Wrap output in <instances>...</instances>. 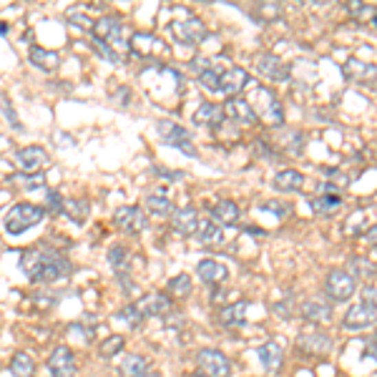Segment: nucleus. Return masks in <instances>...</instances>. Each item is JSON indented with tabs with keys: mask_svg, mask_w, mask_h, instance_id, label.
Listing matches in <instances>:
<instances>
[{
	"mask_svg": "<svg viewBox=\"0 0 377 377\" xmlns=\"http://www.w3.org/2000/svg\"><path fill=\"white\" fill-rule=\"evenodd\" d=\"M279 13H282V8L277 6V3H264V6H257V10H254V15L259 21H274Z\"/></svg>",
	"mask_w": 377,
	"mask_h": 377,
	"instance_id": "39",
	"label": "nucleus"
},
{
	"mask_svg": "<svg viewBox=\"0 0 377 377\" xmlns=\"http://www.w3.org/2000/svg\"><path fill=\"white\" fill-rule=\"evenodd\" d=\"M372 28H377V13H375V18H372Z\"/></svg>",
	"mask_w": 377,
	"mask_h": 377,
	"instance_id": "49",
	"label": "nucleus"
},
{
	"mask_svg": "<svg viewBox=\"0 0 377 377\" xmlns=\"http://www.w3.org/2000/svg\"><path fill=\"white\" fill-rule=\"evenodd\" d=\"M196 274H199V279L206 284H219L229 277V269L217 259H202L199 261V267H196Z\"/></svg>",
	"mask_w": 377,
	"mask_h": 377,
	"instance_id": "19",
	"label": "nucleus"
},
{
	"mask_svg": "<svg viewBox=\"0 0 377 377\" xmlns=\"http://www.w3.org/2000/svg\"><path fill=\"white\" fill-rule=\"evenodd\" d=\"M302 184H305V176L299 174V171H294V169H287V171H279V174L274 176L272 186H274L277 191H282V194H292V191H299Z\"/></svg>",
	"mask_w": 377,
	"mask_h": 377,
	"instance_id": "28",
	"label": "nucleus"
},
{
	"mask_svg": "<svg viewBox=\"0 0 377 377\" xmlns=\"http://www.w3.org/2000/svg\"><path fill=\"white\" fill-rule=\"evenodd\" d=\"M114 319H126V325H129V327H138L144 317H141V312L136 310V305H126L124 310H121V312H118Z\"/></svg>",
	"mask_w": 377,
	"mask_h": 377,
	"instance_id": "38",
	"label": "nucleus"
},
{
	"mask_svg": "<svg viewBox=\"0 0 377 377\" xmlns=\"http://www.w3.org/2000/svg\"><path fill=\"white\" fill-rule=\"evenodd\" d=\"M30 63L41 68V71L51 73L61 65V56L56 51H48V48H41V45H33L30 48Z\"/></svg>",
	"mask_w": 377,
	"mask_h": 377,
	"instance_id": "26",
	"label": "nucleus"
},
{
	"mask_svg": "<svg viewBox=\"0 0 377 377\" xmlns=\"http://www.w3.org/2000/svg\"><path fill=\"white\" fill-rule=\"evenodd\" d=\"M10 372L13 377H33L36 375V363L28 352H15L13 360H10Z\"/></svg>",
	"mask_w": 377,
	"mask_h": 377,
	"instance_id": "30",
	"label": "nucleus"
},
{
	"mask_svg": "<svg viewBox=\"0 0 377 377\" xmlns=\"http://www.w3.org/2000/svg\"><path fill=\"white\" fill-rule=\"evenodd\" d=\"M302 317L310 319V322H317V325H325L332 319V307L325 305L322 299H307L302 305Z\"/></svg>",
	"mask_w": 377,
	"mask_h": 377,
	"instance_id": "27",
	"label": "nucleus"
},
{
	"mask_svg": "<svg viewBox=\"0 0 377 377\" xmlns=\"http://www.w3.org/2000/svg\"><path fill=\"white\" fill-rule=\"evenodd\" d=\"M257 355H259V363L264 365L267 372H277L284 363V349L279 342H264Z\"/></svg>",
	"mask_w": 377,
	"mask_h": 377,
	"instance_id": "21",
	"label": "nucleus"
},
{
	"mask_svg": "<svg viewBox=\"0 0 377 377\" xmlns=\"http://www.w3.org/2000/svg\"><path fill=\"white\" fill-rule=\"evenodd\" d=\"M171 226H174V232L182 234V237H191V234H196V229H199V214H196L194 206H186V209L176 211Z\"/></svg>",
	"mask_w": 377,
	"mask_h": 377,
	"instance_id": "23",
	"label": "nucleus"
},
{
	"mask_svg": "<svg viewBox=\"0 0 377 377\" xmlns=\"http://www.w3.org/2000/svg\"><path fill=\"white\" fill-rule=\"evenodd\" d=\"M114 224H116L121 232L136 237V234L146 232L149 219H146V214L138 209V206H121V209H116V214H114Z\"/></svg>",
	"mask_w": 377,
	"mask_h": 377,
	"instance_id": "9",
	"label": "nucleus"
},
{
	"mask_svg": "<svg viewBox=\"0 0 377 377\" xmlns=\"http://www.w3.org/2000/svg\"><path fill=\"white\" fill-rule=\"evenodd\" d=\"M146 377H159V375H146Z\"/></svg>",
	"mask_w": 377,
	"mask_h": 377,
	"instance_id": "50",
	"label": "nucleus"
},
{
	"mask_svg": "<svg viewBox=\"0 0 377 377\" xmlns=\"http://www.w3.org/2000/svg\"><path fill=\"white\" fill-rule=\"evenodd\" d=\"M247 83H249V76L244 68H229L226 73H222V86H219V91L234 96V94H239Z\"/></svg>",
	"mask_w": 377,
	"mask_h": 377,
	"instance_id": "25",
	"label": "nucleus"
},
{
	"mask_svg": "<svg viewBox=\"0 0 377 377\" xmlns=\"http://www.w3.org/2000/svg\"><path fill=\"white\" fill-rule=\"evenodd\" d=\"M21 269L33 282H56L71 274V261L51 247H36L23 252Z\"/></svg>",
	"mask_w": 377,
	"mask_h": 377,
	"instance_id": "1",
	"label": "nucleus"
},
{
	"mask_svg": "<svg viewBox=\"0 0 377 377\" xmlns=\"http://www.w3.org/2000/svg\"><path fill=\"white\" fill-rule=\"evenodd\" d=\"M224 116H229L232 121L244 124V126L257 121V114H254V109L249 106V101H244V98H229L224 106Z\"/></svg>",
	"mask_w": 377,
	"mask_h": 377,
	"instance_id": "17",
	"label": "nucleus"
},
{
	"mask_svg": "<svg viewBox=\"0 0 377 377\" xmlns=\"http://www.w3.org/2000/svg\"><path fill=\"white\" fill-rule=\"evenodd\" d=\"M118 372H121V377H146L149 375V365H146L144 357L129 355L124 363H121Z\"/></svg>",
	"mask_w": 377,
	"mask_h": 377,
	"instance_id": "31",
	"label": "nucleus"
},
{
	"mask_svg": "<svg viewBox=\"0 0 377 377\" xmlns=\"http://www.w3.org/2000/svg\"><path fill=\"white\" fill-rule=\"evenodd\" d=\"M171 36L182 45H196L209 36V30H206V25L199 18H186V21L171 23Z\"/></svg>",
	"mask_w": 377,
	"mask_h": 377,
	"instance_id": "8",
	"label": "nucleus"
},
{
	"mask_svg": "<svg viewBox=\"0 0 377 377\" xmlns=\"http://www.w3.org/2000/svg\"><path fill=\"white\" fill-rule=\"evenodd\" d=\"M45 211L38 204H15L13 209L6 214V232L18 237V234L28 232L36 224H41Z\"/></svg>",
	"mask_w": 377,
	"mask_h": 377,
	"instance_id": "3",
	"label": "nucleus"
},
{
	"mask_svg": "<svg viewBox=\"0 0 377 377\" xmlns=\"http://www.w3.org/2000/svg\"><path fill=\"white\" fill-rule=\"evenodd\" d=\"M363 302L365 305H370V307H375L377 310V284L372 282V284H365L363 287Z\"/></svg>",
	"mask_w": 377,
	"mask_h": 377,
	"instance_id": "45",
	"label": "nucleus"
},
{
	"mask_svg": "<svg viewBox=\"0 0 377 377\" xmlns=\"http://www.w3.org/2000/svg\"><path fill=\"white\" fill-rule=\"evenodd\" d=\"M257 71H259L261 76H267L269 80L290 78V68H287V63H282V61L277 58V56H272V53H261V56H257Z\"/></svg>",
	"mask_w": 377,
	"mask_h": 377,
	"instance_id": "15",
	"label": "nucleus"
},
{
	"mask_svg": "<svg viewBox=\"0 0 377 377\" xmlns=\"http://www.w3.org/2000/svg\"><path fill=\"white\" fill-rule=\"evenodd\" d=\"M261 211H274V214H287V206H279V202H269L261 206Z\"/></svg>",
	"mask_w": 377,
	"mask_h": 377,
	"instance_id": "47",
	"label": "nucleus"
},
{
	"mask_svg": "<svg viewBox=\"0 0 377 377\" xmlns=\"http://www.w3.org/2000/svg\"><path fill=\"white\" fill-rule=\"evenodd\" d=\"M239 214L241 211H239V206H237V202L222 199V202L211 204V219H214L219 226H237Z\"/></svg>",
	"mask_w": 377,
	"mask_h": 377,
	"instance_id": "16",
	"label": "nucleus"
},
{
	"mask_svg": "<svg viewBox=\"0 0 377 377\" xmlns=\"http://www.w3.org/2000/svg\"><path fill=\"white\" fill-rule=\"evenodd\" d=\"M247 310L249 302H234L219 310V322L222 327H244L247 325Z\"/></svg>",
	"mask_w": 377,
	"mask_h": 377,
	"instance_id": "20",
	"label": "nucleus"
},
{
	"mask_svg": "<svg viewBox=\"0 0 377 377\" xmlns=\"http://www.w3.org/2000/svg\"><path fill=\"white\" fill-rule=\"evenodd\" d=\"M94 33H96V41L116 48V43H121V21L114 18V15H103L101 21H96Z\"/></svg>",
	"mask_w": 377,
	"mask_h": 377,
	"instance_id": "14",
	"label": "nucleus"
},
{
	"mask_svg": "<svg viewBox=\"0 0 377 377\" xmlns=\"http://www.w3.org/2000/svg\"><path fill=\"white\" fill-rule=\"evenodd\" d=\"M199 80H202L204 88H209V91H219V86H222V76L217 73V68H209V71L199 73Z\"/></svg>",
	"mask_w": 377,
	"mask_h": 377,
	"instance_id": "40",
	"label": "nucleus"
},
{
	"mask_svg": "<svg viewBox=\"0 0 377 377\" xmlns=\"http://www.w3.org/2000/svg\"><path fill=\"white\" fill-rule=\"evenodd\" d=\"M63 199H61L58 191H48V206H51V211H56V214H61L63 211Z\"/></svg>",
	"mask_w": 377,
	"mask_h": 377,
	"instance_id": "46",
	"label": "nucleus"
},
{
	"mask_svg": "<svg viewBox=\"0 0 377 377\" xmlns=\"http://www.w3.org/2000/svg\"><path fill=\"white\" fill-rule=\"evenodd\" d=\"M94 48H96V51H98V53H101L103 58H109L111 63H121V56H118L116 51H111V48H109V43H101V41H96V45H94Z\"/></svg>",
	"mask_w": 377,
	"mask_h": 377,
	"instance_id": "44",
	"label": "nucleus"
},
{
	"mask_svg": "<svg viewBox=\"0 0 377 377\" xmlns=\"http://www.w3.org/2000/svg\"><path fill=\"white\" fill-rule=\"evenodd\" d=\"M196 241L202 247H219L224 241V229L214 222V219H206V222H199V229H196Z\"/></svg>",
	"mask_w": 377,
	"mask_h": 377,
	"instance_id": "18",
	"label": "nucleus"
},
{
	"mask_svg": "<svg viewBox=\"0 0 377 377\" xmlns=\"http://www.w3.org/2000/svg\"><path fill=\"white\" fill-rule=\"evenodd\" d=\"M109 261H111V267H114V272H116V274H124V267H126V252H124V247L114 244V247L109 249Z\"/></svg>",
	"mask_w": 377,
	"mask_h": 377,
	"instance_id": "35",
	"label": "nucleus"
},
{
	"mask_svg": "<svg viewBox=\"0 0 377 377\" xmlns=\"http://www.w3.org/2000/svg\"><path fill=\"white\" fill-rule=\"evenodd\" d=\"M121 349H124V337L116 334V337H109V340L103 342L101 347H98V352H101V357H114Z\"/></svg>",
	"mask_w": 377,
	"mask_h": 377,
	"instance_id": "37",
	"label": "nucleus"
},
{
	"mask_svg": "<svg viewBox=\"0 0 377 377\" xmlns=\"http://www.w3.org/2000/svg\"><path fill=\"white\" fill-rule=\"evenodd\" d=\"M169 292L174 294L176 299H184L191 294V277L188 274H176L171 282H169Z\"/></svg>",
	"mask_w": 377,
	"mask_h": 377,
	"instance_id": "34",
	"label": "nucleus"
},
{
	"mask_svg": "<svg viewBox=\"0 0 377 377\" xmlns=\"http://www.w3.org/2000/svg\"><path fill=\"white\" fill-rule=\"evenodd\" d=\"M249 106L254 109V114H257V118H261L267 126H282L284 124V114H282V103H279V98H277L269 88L264 86H257L249 94Z\"/></svg>",
	"mask_w": 377,
	"mask_h": 377,
	"instance_id": "2",
	"label": "nucleus"
},
{
	"mask_svg": "<svg viewBox=\"0 0 377 377\" xmlns=\"http://www.w3.org/2000/svg\"><path fill=\"white\" fill-rule=\"evenodd\" d=\"M194 124H199V126H219L222 121H224V109L219 106V103H202L199 109L194 111Z\"/></svg>",
	"mask_w": 377,
	"mask_h": 377,
	"instance_id": "24",
	"label": "nucleus"
},
{
	"mask_svg": "<svg viewBox=\"0 0 377 377\" xmlns=\"http://www.w3.org/2000/svg\"><path fill=\"white\" fill-rule=\"evenodd\" d=\"M297 349L302 355L310 357H325L332 352V337H327L322 332H310V334H299Z\"/></svg>",
	"mask_w": 377,
	"mask_h": 377,
	"instance_id": "12",
	"label": "nucleus"
},
{
	"mask_svg": "<svg viewBox=\"0 0 377 377\" xmlns=\"http://www.w3.org/2000/svg\"><path fill=\"white\" fill-rule=\"evenodd\" d=\"M365 264H367V261L365 259H352L349 261V267H352V277H363V274H367V277H372L375 274V267H365Z\"/></svg>",
	"mask_w": 377,
	"mask_h": 377,
	"instance_id": "43",
	"label": "nucleus"
},
{
	"mask_svg": "<svg viewBox=\"0 0 377 377\" xmlns=\"http://www.w3.org/2000/svg\"><path fill=\"white\" fill-rule=\"evenodd\" d=\"M375 322H377V310L375 307L360 302V305L349 307L342 325H345V330H349V332H363V330H370Z\"/></svg>",
	"mask_w": 377,
	"mask_h": 377,
	"instance_id": "10",
	"label": "nucleus"
},
{
	"mask_svg": "<svg viewBox=\"0 0 377 377\" xmlns=\"http://www.w3.org/2000/svg\"><path fill=\"white\" fill-rule=\"evenodd\" d=\"M63 214L68 219H73L76 224H80V222H86L88 217V204L83 202V199H68V202L63 204Z\"/></svg>",
	"mask_w": 377,
	"mask_h": 377,
	"instance_id": "33",
	"label": "nucleus"
},
{
	"mask_svg": "<svg viewBox=\"0 0 377 377\" xmlns=\"http://www.w3.org/2000/svg\"><path fill=\"white\" fill-rule=\"evenodd\" d=\"M68 21H71V25H78V28H83V30L94 28V21H91L86 13L76 10V8H71V10H68Z\"/></svg>",
	"mask_w": 377,
	"mask_h": 377,
	"instance_id": "42",
	"label": "nucleus"
},
{
	"mask_svg": "<svg viewBox=\"0 0 377 377\" xmlns=\"http://www.w3.org/2000/svg\"><path fill=\"white\" fill-rule=\"evenodd\" d=\"M355 277L345 272V269H332L330 277H327V297L332 299V302H347L352 294H355Z\"/></svg>",
	"mask_w": 377,
	"mask_h": 377,
	"instance_id": "7",
	"label": "nucleus"
},
{
	"mask_svg": "<svg viewBox=\"0 0 377 377\" xmlns=\"http://www.w3.org/2000/svg\"><path fill=\"white\" fill-rule=\"evenodd\" d=\"M136 310L141 312V317H164L171 312V299L161 292H149L136 302Z\"/></svg>",
	"mask_w": 377,
	"mask_h": 377,
	"instance_id": "13",
	"label": "nucleus"
},
{
	"mask_svg": "<svg viewBox=\"0 0 377 377\" xmlns=\"http://www.w3.org/2000/svg\"><path fill=\"white\" fill-rule=\"evenodd\" d=\"M365 237H367V241H370L372 247H377V224L372 226V229H370L367 234H365Z\"/></svg>",
	"mask_w": 377,
	"mask_h": 377,
	"instance_id": "48",
	"label": "nucleus"
},
{
	"mask_svg": "<svg viewBox=\"0 0 377 377\" xmlns=\"http://www.w3.org/2000/svg\"><path fill=\"white\" fill-rule=\"evenodd\" d=\"M345 76L349 80H357V83H365V86H370L372 80H377V68L370 63H365V61H347L345 63Z\"/></svg>",
	"mask_w": 377,
	"mask_h": 377,
	"instance_id": "22",
	"label": "nucleus"
},
{
	"mask_svg": "<svg viewBox=\"0 0 377 377\" xmlns=\"http://www.w3.org/2000/svg\"><path fill=\"white\" fill-rule=\"evenodd\" d=\"M156 133H159L169 146L184 151L186 156H196V146L191 144V133H188L184 126L171 124V121H159V124H156Z\"/></svg>",
	"mask_w": 377,
	"mask_h": 377,
	"instance_id": "6",
	"label": "nucleus"
},
{
	"mask_svg": "<svg viewBox=\"0 0 377 377\" xmlns=\"http://www.w3.org/2000/svg\"><path fill=\"white\" fill-rule=\"evenodd\" d=\"M310 206H312V211L319 214V217H332V214L340 211L342 199H340V194H319L310 202Z\"/></svg>",
	"mask_w": 377,
	"mask_h": 377,
	"instance_id": "29",
	"label": "nucleus"
},
{
	"mask_svg": "<svg viewBox=\"0 0 377 377\" xmlns=\"http://www.w3.org/2000/svg\"><path fill=\"white\" fill-rule=\"evenodd\" d=\"M347 10L352 18L363 21V18H375V8L365 6V3H347Z\"/></svg>",
	"mask_w": 377,
	"mask_h": 377,
	"instance_id": "41",
	"label": "nucleus"
},
{
	"mask_svg": "<svg viewBox=\"0 0 377 377\" xmlns=\"http://www.w3.org/2000/svg\"><path fill=\"white\" fill-rule=\"evenodd\" d=\"M131 43H133L131 48H133V51H136L138 56H149V53H151V48H153V38L146 36V33H136Z\"/></svg>",
	"mask_w": 377,
	"mask_h": 377,
	"instance_id": "36",
	"label": "nucleus"
},
{
	"mask_svg": "<svg viewBox=\"0 0 377 377\" xmlns=\"http://www.w3.org/2000/svg\"><path fill=\"white\" fill-rule=\"evenodd\" d=\"M48 164H51V156L41 146H28V149H21V151L15 153V166H18L21 174L36 176L41 171H45Z\"/></svg>",
	"mask_w": 377,
	"mask_h": 377,
	"instance_id": "4",
	"label": "nucleus"
},
{
	"mask_svg": "<svg viewBox=\"0 0 377 377\" xmlns=\"http://www.w3.org/2000/svg\"><path fill=\"white\" fill-rule=\"evenodd\" d=\"M196 367L204 377H229L232 365L219 349H199L196 352Z\"/></svg>",
	"mask_w": 377,
	"mask_h": 377,
	"instance_id": "5",
	"label": "nucleus"
},
{
	"mask_svg": "<svg viewBox=\"0 0 377 377\" xmlns=\"http://www.w3.org/2000/svg\"><path fill=\"white\" fill-rule=\"evenodd\" d=\"M191 377H196V375H191ZM199 377H204V375H199Z\"/></svg>",
	"mask_w": 377,
	"mask_h": 377,
	"instance_id": "51",
	"label": "nucleus"
},
{
	"mask_svg": "<svg viewBox=\"0 0 377 377\" xmlns=\"http://www.w3.org/2000/svg\"><path fill=\"white\" fill-rule=\"evenodd\" d=\"M146 206H149V211L156 214V217H169V214H174V204H171V199L164 194H151L146 199Z\"/></svg>",
	"mask_w": 377,
	"mask_h": 377,
	"instance_id": "32",
	"label": "nucleus"
},
{
	"mask_svg": "<svg viewBox=\"0 0 377 377\" xmlns=\"http://www.w3.org/2000/svg\"><path fill=\"white\" fill-rule=\"evenodd\" d=\"M48 370L53 377H76L78 372V365H76V357L65 345L53 349V355L48 357Z\"/></svg>",
	"mask_w": 377,
	"mask_h": 377,
	"instance_id": "11",
	"label": "nucleus"
}]
</instances>
